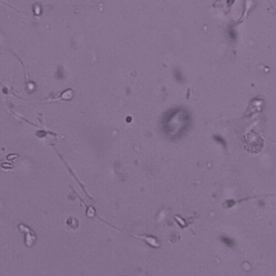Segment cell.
Listing matches in <instances>:
<instances>
[{
  "instance_id": "6da1fadb",
  "label": "cell",
  "mask_w": 276,
  "mask_h": 276,
  "mask_svg": "<svg viewBox=\"0 0 276 276\" xmlns=\"http://www.w3.org/2000/svg\"><path fill=\"white\" fill-rule=\"evenodd\" d=\"M73 96V93L71 90H66V91H64L62 94H61L60 96H57V97H53V98H50V99H48L46 101H58V99H64V101H68V99H70V98H72Z\"/></svg>"
}]
</instances>
